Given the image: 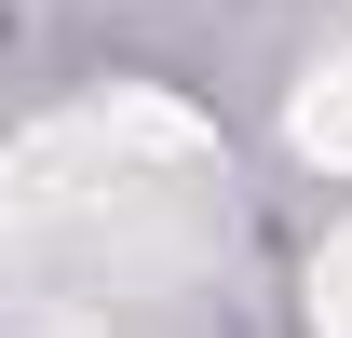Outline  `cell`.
I'll return each mask as SVG.
<instances>
[{
  "label": "cell",
  "instance_id": "obj_3",
  "mask_svg": "<svg viewBox=\"0 0 352 338\" xmlns=\"http://www.w3.org/2000/svg\"><path fill=\"white\" fill-rule=\"evenodd\" d=\"M311 338H352V230L311 257Z\"/></svg>",
  "mask_w": 352,
  "mask_h": 338
},
{
  "label": "cell",
  "instance_id": "obj_1",
  "mask_svg": "<svg viewBox=\"0 0 352 338\" xmlns=\"http://www.w3.org/2000/svg\"><path fill=\"white\" fill-rule=\"evenodd\" d=\"M217 135L163 95L68 109L0 176V257L28 338H204L230 203Z\"/></svg>",
  "mask_w": 352,
  "mask_h": 338
},
{
  "label": "cell",
  "instance_id": "obj_2",
  "mask_svg": "<svg viewBox=\"0 0 352 338\" xmlns=\"http://www.w3.org/2000/svg\"><path fill=\"white\" fill-rule=\"evenodd\" d=\"M285 135H298L325 176H352V41H339V54H325V68L298 82V122H285Z\"/></svg>",
  "mask_w": 352,
  "mask_h": 338
}]
</instances>
